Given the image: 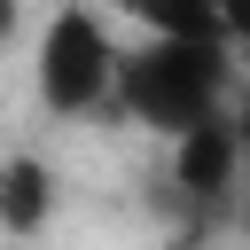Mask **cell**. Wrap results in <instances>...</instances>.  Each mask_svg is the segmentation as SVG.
Masks as SVG:
<instances>
[{
	"mask_svg": "<svg viewBox=\"0 0 250 250\" xmlns=\"http://www.w3.org/2000/svg\"><path fill=\"white\" fill-rule=\"evenodd\" d=\"M109 102L125 117H141L148 133H188L203 125L219 102H227V47H203V39H148L133 55H117V86Z\"/></svg>",
	"mask_w": 250,
	"mask_h": 250,
	"instance_id": "6da1fadb",
	"label": "cell"
},
{
	"mask_svg": "<svg viewBox=\"0 0 250 250\" xmlns=\"http://www.w3.org/2000/svg\"><path fill=\"white\" fill-rule=\"evenodd\" d=\"M109 86H117V47H109V31H102L86 8H62V16L47 23V39H39V102H47L55 117H86L94 102H109Z\"/></svg>",
	"mask_w": 250,
	"mask_h": 250,
	"instance_id": "7a4b0ae2",
	"label": "cell"
},
{
	"mask_svg": "<svg viewBox=\"0 0 250 250\" xmlns=\"http://www.w3.org/2000/svg\"><path fill=\"white\" fill-rule=\"evenodd\" d=\"M172 188L195 203V211H219L234 188H242V133L227 109H211L203 125H188L172 141Z\"/></svg>",
	"mask_w": 250,
	"mask_h": 250,
	"instance_id": "3957f363",
	"label": "cell"
},
{
	"mask_svg": "<svg viewBox=\"0 0 250 250\" xmlns=\"http://www.w3.org/2000/svg\"><path fill=\"white\" fill-rule=\"evenodd\" d=\"M133 23L156 39H203V47H242L250 39V0H125Z\"/></svg>",
	"mask_w": 250,
	"mask_h": 250,
	"instance_id": "277c9868",
	"label": "cell"
},
{
	"mask_svg": "<svg viewBox=\"0 0 250 250\" xmlns=\"http://www.w3.org/2000/svg\"><path fill=\"white\" fill-rule=\"evenodd\" d=\"M47 211H55V172L39 156H8L0 164V234H31V227H47Z\"/></svg>",
	"mask_w": 250,
	"mask_h": 250,
	"instance_id": "5b68a950",
	"label": "cell"
},
{
	"mask_svg": "<svg viewBox=\"0 0 250 250\" xmlns=\"http://www.w3.org/2000/svg\"><path fill=\"white\" fill-rule=\"evenodd\" d=\"M234 133H242V203H250V94H242V109H234Z\"/></svg>",
	"mask_w": 250,
	"mask_h": 250,
	"instance_id": "8992f818",
	"label": "cell"
},
{
	"mask_svg": "<svg viewBox=\"0 0 250 250\" xmlns=\"http://www.w3.org/2000/svg\"><path fill=\"white\" fill-rule=\"evenodd\" d=\"M8 31H16V0H0V39H8Z\"/></svg>",
	"mask_w": 250,
	"mask_h": 250,
	"instance_id": "52a82bcc",
	"label": "cell"
}]
</instances>
